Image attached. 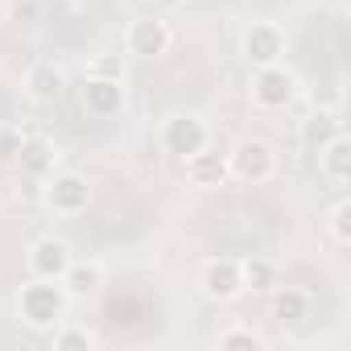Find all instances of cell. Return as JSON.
I'll return each mask as SVG.
<instances>
[{"mask_svg": "<svg viewBox=\"0 0 351 351\" xmlns=\"http://www.w3.org/2000/svg\"><path fill=\"white\" fill-rule=\"evenodd\" d=\"M66 289L62 281H46V277H34L29 285H21V298H17V310L25 318V326L34 330H54L62 318H66Z\"/></svg>", "mask_w": 351, "mask_h": 351, "instance_id": "obj_1", "label": "cell"}, {"mask_svg": "<svg viewBox=\"0 0 351 351\" xmlns=\"http://www.w3.org/2000/svg\"><path fill=\"white\" fill-rule=\"evenodd\" d=\"M273 169H277V153H273V145L269 141H261V136H244L232 153H228V173L232 178H240V182H265V178H273Z\"/></svg>", "mask_w": 351, "mask_h": 351, "instance_id": "obj_2", "label": "cell"}, {"mask_svg": "<svg viewBox=\"0 0 351 351\" xmlns=\"http://www.w3.org/2000/svg\"><path fill=\"white\" fill-rule=\"evenodd\" d=\"M252 99L256 108L265 112H281L298 99V75L285 66V62H273V66H256L252 75Z\"/></svg>", "mask_w": 351, "mask_h": 351, "instance_id": "obj_3", "label": "cell"}, {"mask_svg": "<svg viewBox=\"0 0 351 351\" xmlns=\"http://www.w3.org/2000/svg\"><path fill=\"white\" fill-rule=\"evenodd\" d=\"M207 145H211V128H207L199 116H191V112L169 116L165 128H161V149H165L169 157H178V161H186L191 153H199V149H207Z\"/></svg>", "mask_w": 351, "mask_h": 351, "instance_id": "obj_4", "label": "cell"}, {"mask_svg": "<svg viewBox=\"0 0 351 351\" xmlns=\"http://www.w3.org/2000/svg\"><path fill=\"white\" fill-rule=\"evenodd\" d=\"M42 203H46L50 211H58V215H79V211H87V203H91V186H87L83 173H71V169H66V173L46 178Z\"/></svg>", "mask_w": 351, "mask_h": 351, "instance_id": "obj_5", "label": "cell"}, {"mask_svg": "<svg viewBox=\"0 0 351 351\" xmlns=\"http://www.w3.org/2000/svg\"><path fill=\"white\" fill-rule=\"evenodd\" d=\"M199 285L211 302H232L244 293V281H240V261L236 256H211L203 269H199Z\"/></svg>", "mask_w": 351, "mask_h": 351, "instance_id": "obj_6", "label": "cell"}, {"mask_svg": "<svg viewBox=\"0 0 351 351\" xmlns=\"http://www.w3.org/2000/svg\"><path fill=\"white\" fill-rule=\"evenodd\" d=\"M244 58L252 66H273L285 58V34L277 21H252L244 29Z\"/></svg>", "mask_w": 351, "mask_h": 351, "instance_id": "obj_7", "label": "cell"}, {"mask_svg": "<svg viewBox=\"0 0 351 351\" xmlns=\"http://www.w3.org/2000/svg\"><path fill=\"white\" fill-rule=\"evenodd\" d=\"M169 42H173V34L161 17H136L124 34V50L136 58H161L169 50Z\"/></svg>", "mask_w": 351, "mask_h": 351, "instance_id": "obj_8", "label": "cell"}, {"mask_svg": "<svg viewBox=\"0 0 351 351\" xmlns=\"http://www.w3.org/2000/svg\"><path fill=\"white\" fill-rule=\"evenodd\" d=\"M71 261H75V252H71V244L62 236H42L29 248V273L34 277H46V281H58Z\"/></svg>", "mask_w": 351, "mask_h": 351, "instance_id": "obj_9", "label": "cell"}, {"mask_svg": "<svg viewBox=\"0 0 351 351\" xmlns=\"http://www.w3.org/2000/svg\"><path fill=\"white\" fill-rule=\"evenodd\" d=\"M13 157H17V165H21L25 178H50V173H54V157H58V149H54L50 136H21Z\"/></svg>", "mask_w": 351, "mask_h": 351, "instance_id": "obj_10", "label": "cell"}, {"mask_svg": "<svg viewBox=\"0 0 351 351\" xmlns=\"http://www.w3.org/2000/svg\"><path fill=\"white\" fill-rule=\"evenodd\" d=\"M21 87H25V95L34 104H58L62 91H66V71L54 66V62H34L25 71V83Z\"/></svg>", "mask_w": 351, "mask_h": 351, "instance_id": "obj_11", "label": "cell"}, {"mask_svg": "<svg viewBox=\"0 0 351 351\" xmlns=\"http://www.w3.org/2000/svg\"><path fill=\"white\" fill-rule=\"evenodd\" d=\"M83 108L95 116V120H108L124 108V87L120 79H99V75H87L83 83Z\"/></svg>", "mask_w": 351, "mask_h": 351, "instance_id": "obj_12", "label": "cell"}, {"mask_svg": "<svg viewBox=\"0 0 351 351\" xmlns=\"http://www.w3.org/2000/svg\"><path fill=\"white\" fill-rule=\"evenodd\" d=\"M318 169H322V178H330L335 186H347L351 182V136L347 132H335L318 149Z\"/></svg>", "mask_w": 351, "mask_h": 351, "instance_id": "obj_13", "label": "cell"}, {"mask_svg": "<svg viewBox=\"0 0 351 351\" xmlns=\"http://www.w3.org/2000/svg\"><path fill=\"white\" fill-rule=\"evenodd\" d=\"M58 281H62V289H66L71 302L95 298V293L104 289V265H99V261H71Z\"/></svg>", "mask_w": 351, "mask_h": 351, "instance_id": "obj_14", "label": "cell"}, {"mask_svg": "<svg viewBox=\"0 0 351 351\" xmlns=\"http://www.w3.org/2000/svg\"><path fill=\"white\" fill-rule=\"evenodd\" d=\"M186 178H191V186H199V191L223 186V182L232 178V173H228V157H223V153H207V149L191 153V157H186Z\"/></svg>", "mask_w": 351, "mask_h": 351, "instance_id": "obj_15", "label": "cell"}, {"mask_svg": "<svg viewBox=\"0 0 351 351\" xmlns=\"http://www.w3.org/2000/svg\"><path fill=\"white\" fill-rule=\"evenodd\" d=\"M240 281H244V293H273L281 285V273L269 256H248L240 261Z\"/></svg>", "mask_w": 351, "mask_h": 351, "instance_id": "obj_16", "label": "cell"}, {"mask_svg": "<svg viewBox=\"0 0 351 351\" xmlns=\"http://www.w3.org/2000/svg\"><path fill=\"white\" fill-rule=\"evenodd\" d=\"M273 314L281 322H302L310 318V293L306 289H293V285H277L273 289Z\"/></svg>", "mask_w": 351, "mask_h": 351, "instance_id": "obj_17", "label": "cell"}, {"mask_svg": "<svg viewBox=\"0 0 351 351\" xmlns=\"http://www.w3.org/2000/svg\"><path fill=\"white\" fill-rule=\"evenodd\" d=\"M335 132H343V124H339V116H335L330 108H318V112L302 124V141H306V149H314V153H318Z\"/></svg>", "mask_w": 351, "mask_h": 351, "instance_id": "obj_18", "label": "cell"}, {"mask_svg": "<svg viewBox=\"0 0 351 351\" xmlns=\"http://www.w3.org/2000/svg\"><path fill=\"white\" fill-rule=\"evenodd\" d=\"M50 343H54V351H91L95 347V335L87 330V326H75V322H58L54 330H50Z\"/></svg>", "mask_w": 351, "mask_h": 351, "instance_id": "obj_19", "label": "cell"}, {"mask_svg": "<svg viewBox=\"0 0 351 351\" xmlns=\"http://www.w3.org/2000/svg\"><path fill=\"white\" fill-rule=\"evenodd\" d=\"M215 343H219V351H261V347H265V339H261L252 326H232V330H223Z\"/></svg>", "mask_w": 351, "mask_h": 351, "instance_id": "obj_20", "label": "cell"}, {"mask_svg": "<svg viewBox=\"0 0 351 351\" xmlns=\"http://www.w3.org/2000/svg\"><path fill=\"white\" fill-rule=\"evenodd\" d=\"M330 240H335L339 248L351 244V203H347V199H339V203L330 207Z\"/></svg>", "mask_w": 351, "mask_h": 351, "instance_id": "obj_21", "label": "cell"}, {"mask_svg": "<svg viewBox=\"0 0 351 351\" xmlns=\"http://www.w3.org/2000/svg\"><path fill=\"white\" fill-rule=\"evenodd\" d=\"M42 17V5L38 0H9V21L13 25H34Z\"/></svg>", "mask_w": 351, "mask_h": 351, "instance_id": "obj_22", "label": "cell"}, {"mask_svg": "<svg viewBox=\"0 0 351 351\" xmlns=\"http://www.w3.org/2000/svg\"><path fill=\"white\" fill-rule=\"evenodd\" d=\"M91 75H99V79H120V83H124V62H120V54H99V58L91 62Z\"/></svg>", "mask_w": 351, "mask_h": 351, "instance_id": "obj_23", "label": "cell"}, {"mask_svg": "<svg viewBox=\"0 0 351 351\" xmlns=\"http://www.w3.org/2000/svg\"><path fill=\"white\" fill-rule=\"evenodd\" d=\"M42 191H46V178H25L21 173V199L25 203H42Z\"/></svg>", "mask_w": 351, "mask_h": 351, "instance_id": "obj_24", "label": "cell"}, {"mask_svg": "<svg viewBox=\"0 0 351 351\" xmlns=\"http://www.w3.org/2000/svg\"><path fill=\"white\" fill-rule=\"evenodd\" d=\"M186 0H153V9H161V13H173V9H182Z\"/></svg>", "mask_w": 351, "mask_h": 351, "instance_id": "obj_25", "label": "cell"}, {"mask_svg": "<svg viewBox=\"0 0 351 351\" xmlns=\"http://www.w3.org/2000/svg\"><path fill=\"white\" fill-rule=\"evenodd\" d=\"M71 5H87V0H71Z\"/></svg>", "mask_w": 351, "mask_h": 351, "instance_id": "obj_26", "label": "cell"}]
</instances>
